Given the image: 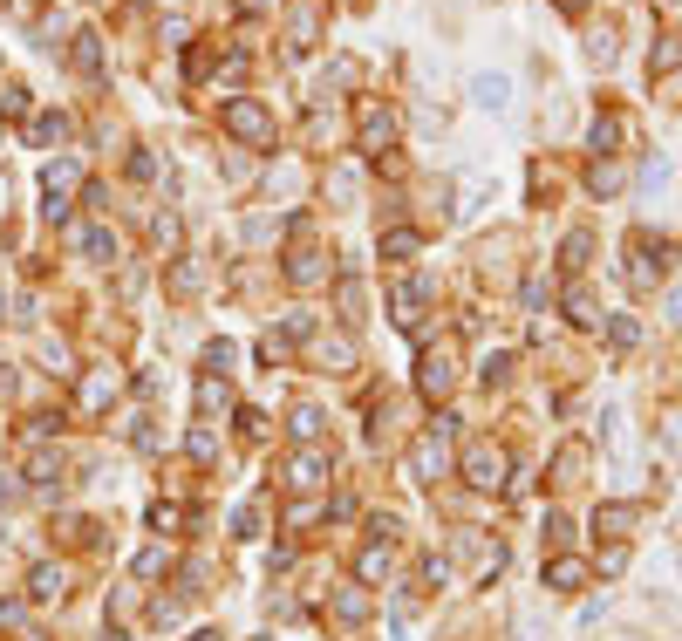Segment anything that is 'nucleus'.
<instances>
[{"label": "nucleus", "instance_id": "c85d7f7f", "mask_svg": "<svg viewBox=\"0 0 682 641\" xmlns=\"http://www.w3.org/2000/svg\"><path fill=\"white\" fill-rule=\"evenodd\" d=\"M389 573V539H376L369 553H362V580H382Z\"/></svg>", "mask_w": 682, "mask_h": 641}, {"label": "nucleus", "instance_id": "5701e85b", "mask_svg": "<svg viewBox=\"0 0 682 641\" xmlns=\"http://www.w3.org/2000/svg\"><path fill=\"white\" fill-rule=\"evenodd\" d=\"M321 478H328V464H321V451H301V457H294V485H321Z\"/></svg>", "mask_w": 682, "mask_h": 641}, {"label": "nucleus", "instance_id": "4be33fe9", "mask_svg": "<svg viewBox=\"0 0 682 641\" xmlns=\"http://www.w3.org/2000/svg\"><path fill=\"white\" fill-rule=\"evenodd\" d=\"M69 55H76L82 76H96V69H103V35H76V48H69Z\"/></svg>", "mask_w": 682, "mask_h": 641}, {"label": "nucleus", "instance_id": "cd10ccee", "mask_svg": "<svg viewBox=\"0 0 682 641\" xmlns=\"http://www.w3.org/2000/svg\"><path fill=\"white\" fill-rule=\"evenodd\" d=\"M287 35H294V48L314 41V7H294V14H287Z\"/></svg>", "mask_w": 682, "mask_h": 641}, {"label": "nucleus", "instance_id": "dca6fc26", "mask_svg": "<svg viewBox=\"0 0 682 641\" xmlns=\"http://www.w3.org/2000/svg\"><path fill=\"white\" fill-rule=\"evenodd\" d=\"M580 471H587V444H560V457H553V485H580Z\"/></svg>", "mask_w": 682, "mask_h": 641}, {"label": "nucleus", "instance_id": "72a5a7b5", "mask_svg": "<svg viewBox=\"0 0 682 641\" xmlns=\"http://www.w3.org/2000/svg\"><path fill=\"white\" fill-rule=\"evenodd\" d=\"M662 444H669V451L682 457V410H669V416H662Z\"/></svg>", "mask_w": 682, "mask_h": 641}, {"label": "nucleus", "instance_id": "20e7f679", "mask_svg": "<svg viewBox=\"0 0 682 641\" xmlns=\"http://www.w3.org/2000/svg\"><path fill=\"white\" fill-rule=\"evenodd\" d=\"M76 185H82V164H76V157H55V164L41 171V198H48L41 212H48V219H69V198H76Z\"/></svg>", "mask_w": 682, "mask_h": 641}, {"label": "nucleus", "instance_id": "4c0bfd02", "mask_svg": "<svg viewBox=\"0 0 682 641\" xmlns=\"http://www.w3.org/2000/svg\"><path fill=\"white\" fill-rule=\"evenodd\" d=\"M621 566H628V546H621V539H607V553H601V573H621Z\"/></svg>", "mask_w": 682, "mask_h": 641}, {"label": "nucleus", "instance_id": "393cba45", "mask_svg": "<svg viewBox=\"0 0 682 641\" xmlns=\"http://www.w3.org/2000/svg\"><path fill=\"white\" fill-rule=\"evenodd\" d=\"M410 464H417V478H437V471H444V451H437V437H423Z\"/></svg>", "mask_w": 682, "mask_h": 641}, {"label": "nucleus", "instance_id": "aec40b11", "mask_svg": "<svg viewBox=\"0 0 682 641\" xmlns=\"http://www.w3.org/2000/svg\"><path fill=\"white\" fill-rule=\"evenodd\" d=\"M110 396H116V376H110V369H96V376L82 382V410H110Z\"/></svg>", "mask_w": 682, "mask_h": 641}, {"label": "nucleus", "instance_id": "e433bc0d", "mask_svg": "<svg viewBox=\"0 0 682 641\" xmlns=\"http://www.w3.org/2000/svg\"><path fill=\"white\" fill-rule=\"evenodd\" d=\"M546 539H553V546H567V539H573V526H567V512H546Z\"/></svg>", "mask_w": 682, "mask_h": 641}, {"label": "nucleus", "instance_id": "c03bdc74", "mask_svg": "<svg viewBox=\"0 0 682 641\" xmlns=\"http://www.w3.org/2000/svg\"><path fill=\"white\" fill-rule=\"evenodd\" d=\"M560 7H567V14H573V7H587V0H560Z\"/></svg>", "mask_w": 682, "mask_h": 641}, {"label": "nucleus", "instance_id": "ea45409f", "mask_svg": "<svg viewBox=\"0 0 682 641\" xmlns=\"http://www.w3.org/2000/svg\"><path fill=\"white\" fill-rule=\"evenodd\" d=\"M642 185H648V191H662V185H669V157H655V164H648V171H642Z\"/></svg>", "mask_w": 682, "mask_h": 641}, {"label": "nucleus", "instance_id": "423d86ee", "mask_svg": "<svg viewBox=\"0 0 682 641\" xmlns=\"http://www.w3.org/2000/svg\"><path fill=\"white\" fill-rule=\"evenodd\" d=\"M471 103H478L485 116H512V76H498V69L471 76Z\"/></svg>", "mask_w": 682, "mask_h": 641}, {"label": "nucleus", "instance_id": "6e6552de", "mask_svg": "<svg viewBox=\"0 0 682 641\" xmlns=\"http://www.w3.org/2000/svg\"><path fill=\"white\" fill-rule=\"evenodd\" d=\"M628 137V116L621 110H601L594 116V130H587V144H594V157H614V144Z\"/></svg>", "mask_w": 682, "mask_h": 641}, {"label": "nucleus", "instance_id": "2f4dec72", "mask_svg": "<svg viewBox=\"0 0 682 641\" xmlns=\"http://www.w3.org/2000/svg\"><path fill=\"white\" fill-rule=\"evenodd\" d=\"M191 457L212 464V457H219V437H212V430H191Z\"/></svg>", "mask_w": 682, "mask_h": 641}, {"label": "nucleus", "instance_id": "7c9ffc66", "mask_svg": "<svg viewBox=\"0 0 682 641\" xmlns=\"http://www.w3.org/2000/svg\"><path fill=\"white\" fill-rule=\"evenodd\" d=\"M294 437L314 444V437H321V410H294Z\"/></svg>", "mask_w": 682, "mask_h": 641}, {"label": "nucleus", "instance_id": "bb28decb", "mask_svg": "<svg viewBox=\"0 0 682 641\" xmlns=\"http://www.w3.org/2000/svg\"><path fill=\"white\" fill-rule=\"evenodd\" d=\"M82 253H89V260H116V239L103 226H89V232H82Z\"/></svg>", "mask_w": 682, "mask_h": 641}, {"label": "nucleus", "instance_id": "7ed1b4c3", "mask_svg": "<svg viewBox=\"0 0 682 641\" xmlns=\"http://www.w3.org/2000/svg\"><path fill=\"white\" fill-rule=\"evenodd\" d=\"M219 123H226L239 144H273V116H266V103H253V96H232L226 110H219Z\"/></svg>", "mask_w": 682, "mask_h": 641}, {"label": "nucleus", "instance_id": "f8f14e48", "mask_svg": "<svg viewBox=\"0 0 682 641\" xmlns=\"http://www.w3.org/2000/svg\"><path fill=\"white\" fill-rule=\"evenodd\" d=\"M580 580H587V560H573V553H560V560L546 566V587H553V594H573Z\"/></svg>", "mask_w": 682, "mask_h": 641}, {"label": "nucleus", "instance_id": "0eeeda50", "mask_svg": "<svg viewBox=\"0 0 682 641\" xmlns=\"http://www.w3.org/2000/svg\"><path fill=\"white\" fill-rule=\"evenodd\" d=\"M389 144H396V116L382 103H362V157H382Z\"/></svg>", "mask_w": 682, "mask_h": 641}, {"label": "nucleus", "instance_id": "79ce46f5", "mask_svg": "<svg viewBox=\"0 0 682 641\" xmlns=\"http://www.w3.org/2000/svg\"><path fill=\"white\" fill-rule=\"evenodd\" d=\"M0 628H21V601H0Z\"/></svg>", "mask_w": 682, "mask_h": 641}, {"label": "nucleus", "instance_id": "39448f33", "mask_svg": "<svg viewBox=\"0 0 682 641\" xmlns=\"http://www.w3.org/2000/svg\"><path fill=\"white\" fill-rule=\"evenodd\" d=\"M505 471H512V457L498 451L492 437H478V444L464 451V478H471L478 491H498V485H505Z\"/></svg>", "mask_w": 682, "mask_h": 641}, {"label": "nucleus", "instance_id": "c9c22d12", "mask_svg": "<svg viewBox=\"0 0 682 641\" xmlns=\"http://www.w3.org/2000/svg\"><path fill=\"white\" fill-rule=\"evenodd\" d=\"M607 335H614V348H635V341H642V328H635V321H628V314H621V321H614V328H607Z\"/></svg>", "mask_w": 682, "mask_h": 641}, {"label": "nucleus", "instance_id": "b1692460", "mask_svg": "<svg viewBox=\"0 0 682 641\" xmlns=\"http://www.w3.org/2000/svg\"><path fill=\"white\" fill-rule=\"evenodd\" d=\"M198 287H205L198 260H178V266H171V294H198Z\"/></svg>", "mask_w": 682, "mask_h": 641}, {"label": "nucleus", "instance_id": "a878e982", "mask_svg": "<svg viewBox=\"0 0 682 641\" xmlns=\"http://www.w3.org/2000/svg\"><path fill=\"white\" fill-rule=\"evenodd\" d=\"M410 253H417V232L410 226H396L389 239H382V260H410Z\"/></svg>", "mask_w": 682, "mask_h": 641}, {"label": "nucleus", "instance_id": "f3484780", "mask_svg": "<svg viewBox=\"0 0 682 641\" xmlns=\"http://www.w3.org/2000/svg\"><path fill=\"white\" fill-rule=\"evenodd\" d=\"M355 191H362V171H355V164H335V171H328V198L348 212V205H355Z\"/></svg>", "mask_w": 682, "mask_h": 641}, {"label": "nucleus", "instance_id": "412c9836", "mask_svg": "<svg viewBox=\"0 0 682 641\" xmlns=\"http://www.w3.org/2000/svg\"><path fill=\"white\" fill-rule=\"evenodd\" d=\"M69 130H76V123H69L62 110H41V116H35V144H62Z\"/></svg>", "mask_w": 682, "mask_h": 641}, {"label": "nucleus", "instance_id": "58836bf2", "mask_svg": "<svg viewBox=\"0 0 682 641\" xmlns=\"http://www.w3.org/2000/svg\"><path fill=\"white\" fill-rule=\"evenodd\" d=\"M0 110L21 116V110H28V89H14V82H7V89H0Z\"/></svg>", "mask_w": 682, "mask_h": 641}, {"label": "nucleus", "instance_id": "4468645a", "mask_svg": "<svg viewBox=\"0 0 682 641\" xmlns=\"http://www.w3.org/2000/svg\"><path fill=\"white\" fill-rule=\"evenodd\" d=\"M635 519H642L635 505H601V512H594V532H607V539H628V526H635Z\"/></svg>", "mask_w": 682, "mask_h": 641}, {"label": "nucleus", "instance_id": "9b49d317", "mask_svg": "<svg viewBox=\"0 0 682 641\" xmlns=\"http://www.w3.org/2000/svg\"><path fill=\"white\" fill-rule=\"evenodd\" d=\"M321 273H328V266H321L314 246H294V253H287V280H294V287H314Z\"/></svg>", "mask_w": 682, "mask_h": 641}, {"label": "nucleus", "instance_id": "f257e3e1", "mask_svg": "<svg viewBox=\"0 0 682 641\" xmlns=\"http://www.w3.org/2000/svg\"><path fill=\"white\" fill-rule=\"evenodd\" d=\"M662 273H669V239H662V232H635V239L621 246V280H628L635 294H648Z\"/></svg>", "mask_w": 682, "mask_h": 641}, {"label": "nucleus", "instance_id": "473e14b6", "mask_svg": "<svg viewBox=\"0 0 682 641\" xmlns=\"http://www.w3.org/2000/svg\"><path fill=\"white\" fill-rule=\"evenodd\" d=\"M335 614H341V621H362V614H369V594H341Z\"/></svg>", "mask_w": 682, "mask_h": 641}, {"label": "nucleus", "instance_id": "1a4fd4ad", "mask_svg": "<svg viewBox=\"0 0 682 641\" xmlns=\"http://www.w3.org/2000/svg\"><path fill=\"white\" fill-rule=\"evenodd\" d=\"M567 321H573V328H601V301H594V287H580V280L567 287Z\"/></svg>", "mask_w": 682, "mask_h": 641}, {"label": "nucleus", "instance_id": "f704fd0d", "mask_svg": "<svg viewBox=\"0 0 682 641\" xmlns=\"http://www.w3.org/2000/svg\"><path fill=\"white\" fill-rule=\"evenodd\" d=\"M341 314H348V321L362 314V280H341Z\"/></svg>", "mask_w": 682, "mask_h": 641}, {"label": "nucleus", "instance_id": "a211bd4d", "mask_svg": "<svg viewBox=\"0 0 682 641\" xmlns=\"http://www.w3.org/2000/svg\"><path fill=\"white\" fill-rule=\"evenodd\" d=\"M614 55H621L614 28H587V62H594V69H614Z\"/></svg>", "mask_w": 682, "mask_h": 641}, {"label": "nucleus", "instance_id": "c756f323", "mask_svg": "<svg viewBox=\"0 0 682 641\" xmlns=\"http://www.w3.org/2000/svg\"><path fill=\"white\" fill-rule=\"evenodd\" d=\"M560 253H567V266H587V253H594V232H567V246H560Z\"/></svg>", "mask_w": 682, "mask_h": 641}, {"label": "nucleus", "instance_id": "a19ab883", "mask_svg": "<svg viewBox=\"0 0 682 641\" xmlns=\"http://www.w3.org/2000/svg\"><path fill=\"white\" fill-rule=\"evenodd\" d=\"M662 314H669V321H682V280L669 287V294H662Z\"/></svg>", "mask_w": 682, "mask_h": 641}, {"label": "nucleus", "instance_id": "a18cd8bd", "mask_svg": "<svg viewBox=\"0 0 682 641\" xmlns=\"http://www.w3.org/2000/svg\"><path fill=\"white\" fill-rule=\"evenodd\" d=\"M191 641H219V635H191Z\"/></svg>", "mask_w": 682, "mask_h": 641}, {"label": "nucleus", "instance_id": "2eb2a0df", "mask_svg": "<svg viewBox=\"0 0 682 641\" xmlns=\"http://www.w3.org/2000/svg\"><path fill=\"white\" fill-rule=\"evenodd\" d=\"M423 294H430L423 280H410V287H396V328H417V321H423Z\"/></svg>", "mask_w": 682, "mask_h": 641}, {"label": "nucleus", "instance_id": "ddd939ff", "mask_svg": "<svg viewBox=\"0 0 682 641\" xmlns=\"http://www.w3.org/2000/svg\"><path fill=\"white\" fill-rule=\"evenodd\" d=\"M28 594H35V601H62V594H69V573H62V566H35V573H28Z\"/></svg>", "mask_w": 682, "mask_h": 641}, {"label": "nucleus", "instance_id": "9d476101", "mask_svg": "<svg viewBox=\"0 0 682 641\" xmlns=\"http://www.w3.org/2000/svg\"><path fill=\"white\" fill-rule=\"evenodd\" d=\"M676 69H682V35H655V48H648V82L676 76Z\"/></svg>", "mask_w": 682, "mask_h": 641}, {"label": "nucleus", "instance_id": "f03ea898", "mask_svg": "<svg viewBox=\"0 0 682 641\" xmlns=\"http://www.w3.org/2000/svg\"><path fill=\"white\" fill-rule=\"evenodd\" d=\"M417 389L430 396V403H444V396L457 389V348H451V341H437V348H423V355H417Z\"/></svg>", "mask_w": 682, "mask_h": 641}, {"label": "nucleus", "instance_id": "6ab92c4d", "mask_svg": "<svg viewBox=\"0 0 682 641\" xmlns=\"http://www.w3.org/2000/svg\"><path fill=\"white\" fill-rule=\"evenodd\" d=\"M587 185H594V191L607 198V191H621V185H628V171H621L614 157H594V164H587Z\"/></svg>", "mask_w": 682, "mask_h": 641}, {"label": "nucleus", "instance_id": "37998d69", "mask_svg": "<svg viewBox=\"0 0 682 641\" xmlns=\"http://www.w3.org/2000/svg\"><path fill=\"white\" fill-rule=\"evenodd\" d=\"M0 212H7V178H0Z\"/></svg>", "mask_w": 682, "mask_h": 641}]
</instances>
